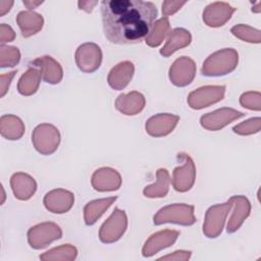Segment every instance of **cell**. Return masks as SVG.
<instances>
[{
    "mask_svg": "<svg viewBox=\"0 0 261 261\" xmlns=\"http://www.w3.org/2000/svg\"><path fill=\"white\" fill-rule=\"evenodd\" d=\"M16 22L23 37L29 38L42 30L44 19L43 16L33 10L20 11L16 16Z\"/></svg>",
    "mask_w": 261,
    "mask_h": 261,
    "instance_id": "obj_23",
    "label": "cell"
},
{
    "mask_svg": "<svg viewBox=\"0 0 261 261\" xmlns=\"http://www.w3.org/2000/svg\"><path fill=\"white\" fill-rule=\"evenodd\" d=\"M116 199V197H109L89 202L84 208L85 223L87 225L94 224Z\"/></svg>",
    "mask_w": 261,
    "mask_h": 261,
    "instance_id": "obj_26",
    "label": "cell"
},
{
    "mask_svg": "<svg viewBox=\"0 0 261 261\" xmlns=\"http://www.w3.org/2000/svg\"><path fill=\"white\" fill-rule=\"evenodd\" d=\"M191 41L192 36L189 31L182 28H176L172 32H170V35L165 45L160 50V54L164 57H168L178 49H181L190 45Z\"/></svg>",
    "mask_w": 261,
    "mask_h": 261,
    "instance_id": "obj_24",
    "label": "cell"
},
{
    "mask_svg": "<svg viewBox=\"0 0 261 261\" xmlns=\"http://www.w3.org/2000/svg\"><path fill=\"white\" fill-rule=\"evenodd\" d=\"M98 4V1H79L77 2V5H79V8L82 9V10H85L86 12L90 13L92 12L93 8Z\"/></svg>",
    "mask_w": 261,
    "mask_h": 261,
    "instance_id": "obj_39",
    "label": "cell"
},
{
    "mask_svg": "<svg viewBox=\"0 0 261 261\" xmlns=\"http://www.w3.org/2000/svg\"><path fill=\"white\" fill-rule=\"evenodd\" d=\"M156 5L142 0H104L101 14L104 35L118 45L140 43L157 17Z\"/></svg>",
    "mask_w": 261,
    "mask_h": 261,
    "instance_id": "obj_1",
    "label": "cell"
},
{
    "mask_svg": "<svg viewBox=\"0 0 261 261\" xmlns=\"http://www.w3.org/2000/svg\"><path fill=\"white\" fill-rule=\"evenodd\" d=\"M196 75V64L187 56L177 58L169 68V80L177 87L190 85Z\"/></svg>",
    "mask_w": 261,
    "mask_h": 261,
    "instance_id": "obj_11",
    "label": "cell"
},
{
    "mask_svg": "<svg viewBox=\"0 0 261 261\" xmlns=\"http://www.w3.org/2000/svg\"><path fill=\"white\" fill-rule=\"evenodd\" d=\"M236 8L226 2H213L203 11L204 22L211 28H218L229 20Z\"/></svg>",
    "mask_w": 261,
    "mask_h": 261,
    "instance_id": "obj_14",
    "label": "cell"
},
{
    "mask_svg": "<svg viewBox=\"0 0 261 261\" xmlns=\"http://www.w3.org/2000/svg\"><path fill=\"white\" fill-rule=\"evenodd\" d=\"M20 53L16 47L1 45L0 48V66L12 67L19 62Z\"/></svg>",
    "mask_w": 261,
    "mask_h": 261,
    "instance_id": "obj_32",
    "label": "cell"
},
{
    "mask_svg": "<svg viewBox=\"0 0 261 261\" xmlns=\"http://www.w3.org/2000/svg\"><path fill=\"white\" fill-rule=\"evenodd\" d=\"M252 11H253V12H256V13H259V12L261 11V2H260V1H258V2L256 3V5L252 8Z\"/></svg>",
    "mask_w": 261,
    "mask_h": 261,
    "instance_id": "obj_42",
    "label": "cell"
},
{
    "mask_svg": "<svg viewBox=\"0 0 261 261\" xmlns=\"http://www.w3.org/2000/svg\"><path fill=\"white\" fill-rule=\"evenodd\" d=\"M32 142L39 153L50 155L54 153L59 146L60 134L54 125L50 123H42L36 126L33 130Z\"/></svg>",
    "mask_w": 261,
    "mask_h": 261,
    "instance_id": "obj_4",
    "label": "cell"
},
{
    "mask_svg": "<svg viewBox=\"0 0 261 261\" xmlns=\"http://www.w3.org/2000/svg\"><path fill=\"white\" fill-rule=\"evenodd\" d=\"M244 115L243 112L232 108H220L201 116L200 123L208 130H218Z\"/></svg>",
    "mask_w": 261,
    "mask_h": 261,
    "instance_id": "obj_12",
    "label": "cell"
},
{
    "mask_svg": "<svg viewBox=\"0 0 261 261\" xmlns=\"http://www.w3.org/2000/svg\"><path fill=\"white\" fill-rule=\"evenodd\" d=\"M12 192L18 200H29L37 190L36 180L29 174L16 172L10 178Z\"/></svg>",
    "mask_w": 261,
    "mask_h": 261,
    "instance_id": "obj_20",
    "label": "cell"
},
{
    "mask_svg": "<svg viewBox=\"0 0 261 261\" xmlns=\"http://www.w3.org/2000/svg\"><path fill=\"white\" fill-rule=\"evenodd\" d=\"M1 190H2V201H1V204H3V202H4V199H5V193H4V189H3V187H1Z\"/></svg>",
    "mask_w": 261,
    "mask_h": 261,
    "instance_id": "obj_43",
    "label": "cell"
},
{
    "mask_svg": "<svg viewBox=\"0 0 261 261\" xmlns=\"http://www.w3.org/2000/svg\"><path fill=\"white\" fill-rule=\"evenodd\" d=\"M177 158L182 162L180 166L173 169L172 172V186L177 192L189 191L196 178V167L193 159L186 153L177 154Z\"/></svg>",
    "mask_w": 261,
    "mask_h": 261,
    "instance_id": "obj_8",
    "label": "cell"
},
{
    "mask_svg": "<svg viewBox=\"0 0 261 261\" xmlns=\"http://www.w3.org/2000/svg\"><path fill=\"white\" fill-rule=\"evenodd\" d=\"M230 32L234 37L249 43H260L261 40L260 31L247 24H237L231 28Z\"/></svg>",
    "mask_w": 261,
    "mask_h": 261,
    "instance_id": "obj_31",
    "label": "cell"
},
{
    "mask_svg": "<svg viewBox=\"0 0 261 261\" xmlns=\"http://www.w3.org/2000/svg\"><path fill=\"white\" fill-rule=\"evenodd\" d=\"M0 132L7 140H18L24 134V124L19 117L5 114L0 118Z\"/></svg>",
    "mask_w": 261,
    "mask_h": 261,
    "instance_id": "obj_25",
    "label": "cell"
},
{
    "mask_svg": "<svg viewBox=\"0 0 261 261\" xmlns=\"http://www.w3.org/2000/svg\"><path fill=\"white\" fill-rule=\"evenodd\" d=\"M135 71V66L130 61H123L115 65L109 72L107 81L114 90L124 89L130 82Z\"/></svg>",
    "mask_w": 261,
    "mask_h": 261,
    "instance_id": "obj_21",
    "label": "cell"
},
{
    "mask_svg": "<svg viewBox=\"0 0 261 261\" xmlns=\"http://www.w3.org/2000/svg\"><path fill=\"white\" fill-rule=\"evenodd\" d=\"M61 228L54 222H43L31 227L28 231V241L32 248L42 249L60 239Z\"/></svg>",
    "mask_w": 261,
    "mask_h": 261,
    "instance_id": "obj_7",
    "label": "cell"
},
{
    "mask_svg": "<svg viewBox=\"0 0 261 261\" xmlns=\"http://www.w3.org/2000/svg\"><path fill=\"white\" fill-rule=\"evenodd\" d=\"M153 221L156 225H160L166 222L181 225H192L196 222L194 206L177 203L165 206L154 215Z\"/></svg>",
    "mask_w": 261,
    "mask_h": 261,
    "instance_id": "obj_3",
    "label": "cell"
},
{
    "mask_svg": "<svg viewBox=\"0 0 261 261\" xmlns=\"http://www.w3.org/2000/svg\"><path fill=\"white\" fill-rule=\"evenodd\" d=\"M190 251H175L171 255L162 256L159 259L160 260H188L191 257Z\"/></svg>",
    "mask_w": 261,
    "mask_h": 261,
    "instance_id": "obj_38",
    "label": "cell"
},
{
    "mask_svg": "<svg viewBox=\"0 0 261 261\" xmlns=\"http://www.w3.org/2000/svg\"><path fill=\"white\" fill-rule=\"evenodd\" d=\"M15 38V33L14 31L11 29V27L5 24V23H1L0 25V42L3 45L4 43L13 41Z\"/></svg>",
    "mask_w": 261,
    "mask_h": 261,
    "instance_id": "obj_36",
    "label": "cell"
},
{
    "mask_svg": "<svg viewBox=\"0 0 261 261\" xmlns=\"http://www.w3.org/2000/svg\"><path fill=\"white\" fill-rule=\"evenodd\" d=\"M76 249L69 245H62L53 248L40 256L41 260H72L76 257Z\"/></svg>",
    "mask_w": 261,
    "mask_h": 261,
    "instance_id": "obj_30",
    "label": "cell"
},
{
    "mask_svg": "<svg viewBox=\"0 0 261 261\" xmlns=\"http://www.w3.org/2000/svg\"><path fill=\"white\" fill-rule=\"evenodd\" d=\"M260 93L259 92H247L244 93L240 98V103L243 107L259 111L261 109L260 106Z\"/></svg>",
    "mask_w": 261,
    "mask_h": 261,
    "instance_id": "obj_34",
    "label": "cell"
},
{
    "mask_svg": "<svg viewBox=\"0 0 261 261\" xmlns=\"http://www.w3.org/2000/svg\"><path fill=\"white\" fill-rule=\"evenodd\" d=\"M23 5L27 6V8L29 10H32L34 8H37L39 5H41L43 3V1H32V0H23L22 1Z\"/></svg>",
    "mask_w": 261,
    "mask_h": 261,
    "instance_id": "obj_41",
    "label": "cell"
},
{
    "mask_svg": "<svg viewBox=\"0 0 261 261\" xmlns=\"http://www.w3.org/2000/svg\"><path fill=\"white\" fill-rule=\"evenodd\" d=\"M179 236L177 230L164 229L153 233L145 243L143 247V256L150 257L162 249L171 246Z\"/></svg>",
    "mask_w": 261,
    "mask_h": 261,
    "instance_id": "obj_17",
    "label": "cell"
},
{
    "mask_svg": "<svg viewBox=\"0 0 261 261\" xmlns=\"http://www.w3.org/2000/svg\"><path fill=\"white\" fill-rule=\"evenodd\" d=\"M13 5V1L8 0H1L0 1V16H3L5 13H7L10 8Z\"/></svg>",
    "mask_w": 261,
    "mask_h": 261,
    "instance_id": "obj_40",
    "label": "cell"
},
{
    "mask_svg": "<svg viewBox=\"0 0 261 261\" xmlns=\"http://www.w3.org/2000/svg\"><path fill=\"white\" fill-rule=\"evenodd\" d=\"M231 207L232 203L229 199L227 202L213 205L207 210L203 224V232L207 238H216L221 233Z\"/></svg>",
    "mask_w": 261,
    "mask_h": 261,
    "instance_id": "obj_5",
    "label": "cell"
},
{
    "mask_svg": "<svg viewBox=\"0 0 261 261\" xmlns=\"http://www.w3.org/2000/svg\"><path fill=\"white\" fill-rule=\"evenodd\" d=\"M170 33L168 17L164 16L154 22L149 35L145 38L146 44L150 47H158Z\"/></svg>",
    "mask_w": 261,
    "mask_h": 261,
    "instance_id": "obj_29",
    "label": "cell"
},
{
    "mask_svg": "<svg viewBox=\"0 0 261 261\" xmlns=\"http://www.w3.org/2000/svg\"><path fill=\"white\" fill-rule=\"evenodd\" d=\"M41 77V70L38 67L29 64V69L20 76L17 84V90L19 94L23 96H30L36 93L39 88Z\"/></svg>",
    "mask_w": 261,
    "mask_h": 261,
    "instance_id": "obj_27",
    "label": "cell"
},
{
    "mask_svg": "<svg viewBox=\"0 0 261 261\" xmlns=\"http://www.w3.org/2000/svg\"><path fill=\"white\" fill-rule=\"evenodd\" d=\"M102 61V51L95 43H85L75 51V62L77 67L84 72H93L100 67Z\"/></svg>",
    "mask_w": 261,
    "mask_h": 261,
    "instance_id": "obj_10",
    "label": "cell"
},
{
    "mask_svg": "<svg viewBox=\"0 0 261 261\" xmlns=\"http://www.w3.org/2000/svg\"><path fill=\"white\" fill-rule=\"evenodd\" d=\"M16 73V71H11V72H8V73H5V74H1L0 76V91H1V97H3L6 92L8 91V88L10 86V83H11V80L13 79L14 74Z\"/></svg>",
    "mask_w": 261,
    "mask_h": 261,
    "instance_id": "obj_37",
    "label": "cell"
},
{
    "mask_svg": "<svg viewBox=\"0 0 261 261\" xmlns=\"http://www.w3.org/2000/svg\"><path fill=\"white\" fill-rule=\"evenodd\" d=\"M145 97L143 94L133 91L128 94H121L115 101V107L118 111L125 115H135L145 107Z\"/></svg>",
    "mask_w": 261,
    "mask_h": 261,
    "instance_id": "obj_22",
    "label": "cell"
},
{
    "mask_svg": "<svg viewBox=\"0 0 261 261\" xmlns=\"http://www.w3.org/2000/svg\"><path fill=\"white\" fill-rule=\"evenodd\" d=\"M230 201L234 209L227 223L226 230L229 233L234 232L241 227L251 211V204L245 196H233L230 198Z\"/></svg>",
    "mask_w": 261,
    "mask_h": 261,
    "instance_id": "obj_19",
    "label": "cell"
},
{
    "mask_svg": "<svg viewBox=\"0 0 261 261\" xmlns=\"http://www.w3.org/2000/svg\"><path fill=\"white\" fill-rule=\"evenodd\" d=\"M43 202L47 210L61 214L71 209L74 202V196L71 192L64 189H55L45 195Z\"/></svg>",
    "mask_w": 261,
    "mask_h": 261,
    "instance_id": "obj_13",
    "label": "cell"
},
{
    "mask_svg": "<svg viewBox=\"0 0 261 261\" xmlns=\"http://www.w3.org/2000/svg\"><path fill=\"white\" fill-rule=\"evenodd\" d=\"M238 61V52L232 48H224L208 56L203 63L201 71L207 76L224 75L234 70Z\"/></svg>",
    "mask_w": 261,
    "mask_h": 261,
    "instance_id": "obj_2",
    "label": "cell"
},
{
    "mask_svg": "<svg viewBox=\"0 0 261 261\" xmlns=\"http://www.w3.org/2000/svg\"><path fill=\"white\" fill-rule=\"evenodd\" d=\"M225 93L224 86L201 87L188 96V103L193 109H202L222 100Z\"/></svg>",
    "mask_w": 261,
    "mask_h": 261,
    "instance_id": "obj_9",
    "label": "cell"
},
{
    "mask_svg": "<svg viewBox=\"0 0 261 261\" xmlns=\"http://www.w3.org/2000/svg\"><path fill=\"white\" fill-rule=\"evenodd\" d=\"M92 186L99 192H110L120 188V174L113 168L102 167L97 169L92 175Z\"/></svg>",
    "mask_w": 261,
    "mask_h": 261,
    "instance_id": "obj_16",
    "label": "cell"
},
{
    "mask_svg": "<svg viewBox=\"0 0 261 261\" xmlns=\"http://www.w3.org/2000/svg\"><path fill=\"white\" fill-rule=\"evenodd\" d=\"M186 3L187 1H164L162 3V13L164 16L168 17V15H171L179 10Z\"/></svg>",
    "mask_w": 261,
    "mask_h": 261,
    "instance_id": "obj_35",
    "label": "cell"
},
{
    "mask_svg": "<svg viewBox=\"0 0 261 261\" xmlns=\"http://www.w3.org/2000/svg\"><path fill=\"white\" fill-rule=\"evenodd\" d=\"M127 227V217L123 210L115 208L108 219L101 225L99 238L102 243L109 244L119 240Z\"/></svg>",
    "mask_w": 261,
    "mask_h": 261,
    "instance_id": "obj_6",
    "label": "cell"
},
{
    "mask_svg": "<svg viewBox=\"0 0 261 261\" xmlns=\"http://www.w3.org/2000/svg\"><path fill=\"white\" fill-rule=\"evenodd\" d=\"M156 181L144 189V195L148 198L165 197L169 190L170 176L165 168H159L156 172Z\"/></svg>",
    "mask_w": 261,
    "mask_h": 261,
    "instance_id": "obj_28",
    "label": "cell"
},
{
    "mask_svg": "<svg viewBox=\"0 0 261 261\" xmlns=\"http://www.w3.org/2000/svg\"><path fill=\"white\" fill-rule=\"evenodd\" d=\"M179 117L170 113H159L150 117L146 122V132L155 138L170 134L176 126Z\"/></svg>",
    "mask_w": 261,
    "mask_h": 261,
    "instance_id": "obj_15",
    "label": "cell"
},
{
    "mask_svg": "<svg viewBox=\"0 0 261 261\" xmlns=\"http://www.w3.org/2000/svg\"><path fill=\"white\" fill-rule=\"evenodd\" d=\"M260 125H261L260 117H254L233 126L232 130L236 134H239L242 136H248V135L258 133L260 130Z\"/></svg>",
    "mask_w": 261,
    "mask_h": 261,
    "instance_id": "obj_33",
    "label": "cell"
},
{
    "mask_svg": "<svg viewBox=\"0 0 261 261\" xmlns=\"http://www.w3.org/2000/svg\"><path fill=\"white\" fill-rule=\"evenodd\" d=\"M35 67H38L41 72L43 80L49 84H58L62 80L63 70L61 65L53 59L51 56H42L30 63Z\"/></svg>",
    "mask_w": 261,
    "mask_h": 261,
    "instance_id": "obj_18",
    "label": "cell"
}]
</instances>
